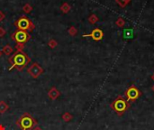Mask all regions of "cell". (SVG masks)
<instances>
[{
    "instance_id": "1",
    "label": "cell",
    "mask_w": 154,
    "mask_h": 130,
    "mask_svg": "<svg viewBox=\"0 0 154 130\" xmlns=\"http://www.w3.org/2000/svg\"><path fill=\"white\" fill-rule=\"evenodd\" d=\"M9 61L12 64L10 70H12L13 68H16L19 72H21L29 64L31 59L23 51H16L15 54H13V56L9 58Z\"/></svg>"
},
{
    "instance_id": "2",
    "label": "cell",
    "mask_w": 154,
    "mask_h": 130,
    "mask_svg": "<svg viewBox=\"0 0 154 130\" xmlns=\"http://www.w3.org/2000/svg\"><path fill=\"white\" fill-rule=\"evenodd\" d=\"M130 107H131V103L122 96H118L110 104V108L119 117H122L124 115L128 110V109H130Z\"/></svg>"
},
{
    "instance_id": "3",
    "label": "cell",
    "mask_w": 154,
    "mask_h": 130,
    "mask_svg": "<svg viewBox=\"0 0 154 130\" xmlns=\"http://www.w3.org/2000/svg\"><path fill=\"white\" fill-rule=\"evenodd\" d=\"M16 125L22 130H33L37 126V121L29 113H23L16 121Z\"/></svg>"
},
{
    "instance_id": "4",
    "label": "cell",
    "mask_w": 154,
    "mask_h": 130,
    "mask_svg": "<svg viewBox=\"0 0 154 130\" xmlns=\"http://www.w3.org/2000/svg\"><path fill=\"white\" fill-rule=\"evenodd\" d=\"M30 35L25 31H22V30H17L12 35V40L15 41L17 45H16V49L17 51H23V48L25 44V43H27L30 39Z\"/></svg>"
},
{
    "instance_id": "5",
    "label": "cell",
    "mask_w": 154,
    "mask_h": 130,
    "mask_svg": "<svg viewBox=\"0 0 154 130\" xmlns=\"http://www.w3.org/2000/svg\"><path fill=\"white\" fill-rule=\"evenodd\" d=\"M125 99L130 103L134 102L142 96V91L134 85H132L125 91Z\"/></svg>"
},
{
    "instance_id": "6",
    "label": "cell",
    "mask_w": 154,
    "mask_h": 130,
    "mask_svg": "<svg viewBox=\"0 0 154 130\" xmlns=\"http://www.w3.org/2000/svg\"><path fill=\"white\" fill-rule=\"evenodd\" d=\"M15 25L17 26L18 30H22V31H25V32H32L34 29V25L33 24L32 21L27 19L26 17H22L19 20H17V22L15 23Z\"/></svg>"
},
{
    "instance_id": "7",
    "label": "cell",
    "mask_w": 154,
    "mask_h": 130,
    "mask_svg": "<svg viewBox=\"0 0 154 130\" xmlns=\"http://www.w3.org/2000/svg\"><path fill=\"white\" fill-rule=\"evenodd\" d=\"M28 73L32 76L34 79H37L41 74H43V69L40 66L38 63H34L28 68L27 70Z\"/></svg>"
},
{
    "instance_id": "8",
    "label": "cell",
    "mask_w": 154,
    "mask_h": 130,
    "mask_svg": "<svg viewBox=\"0 0 154 130\" xmlns=\"http://www.w3.org/2000/svg\"><path fill=\"white\" fill-rule=\"evenodd\" d=\"M83 37H91L94 41H101L104 36V32L101 29L96 28L88 35H83Z\"/></svg>"
},
{
    "instance_id": "9",
    "label": "cell",
    "mask_w": 154,
    "mask_h": 130,
    "mask_svg": "<svg viewBox=\"0 0 154 130\" xmlns=\"http://www.w3.org/2000/svg\"><path fill=\"white\" fill-rule=\"evenodd\" d=\"M59 95H60V92L55 88V87H52L50 90H49V92H48V96H49V98L51 100H55L57 98H59Z\"/></svg>"
},
{
    "instance_id": "10",
    "label": "cell",
    "mask_w": 154,
    "mask_h": 130,
    "mask_svg": "<svg viewBox=\"0 0 154 130\" xmlns=\"http://www.w3.org/2000/svg\"><path fill=\"white\" fill-rule=\"evenodd\" d=\"M8 105L5 101H0V114H4L8 109Z\"/></svg>"
},
{
    "instance_id": "11",
    "label": "cell",
    "mask_w": 154,
    "mask_h": 130,
    "mask_svg": "<svg viewBox=\"0 0 154 130\" xmlns=\"http://www.w3.org/2000/svg\"><path fill=\"white\" fill-rule=\"evenodd\" d=\"M2 52L6 54V55H10L13 52H14V49L10 46V45H5L2 49Z\"/></svg>"
},
{
    "instance_id": "12",
    "label": "cell",
    "mask_w": 154,
    "mask_h": 130,
    "mask_svg": "<svg viewBox=\"0 0 154 130\" xmlns=\"http://www.w3.org/2000/svg\"><path fill=\"white\" fill-rule=\"evenodd\" d=\"M130 1L131 0H115V2H116V4L119 6V7H125L129 3H130Z\"/></svg>"
},
{
    "instance_id": "13",
    "label": "cell",
    "mask_w": 154,
    "mask_h": 130,
    "mask_svg": "<svg viewBox=\"0 0 154 130\" xmlns=\"http://www.w3.org/2000/svg\"><path fill=\"white\" fill-rule=\"evenodd\" d=\"M115 24L118 26V27H120V28H122L125 25V20L124 19V18H122V17H119V18H117V20H116V22H115Z\"/></svg>"
},
{
    "instance_id": "14",
    "label": "cell",
    "mask_w": 154,
    "mask_h": 130,
    "mask_svg": "<svg viewBox=\"0 0 154 130\" xmlns=\"http://www.w3.org/2000/svg\"><path fill=\"white\" fill-rule=\"evenodd\" d=\"M60 9H61V11H62L63 13L67 14L70 10V6L68 3H64V4H62V6L60 7Z\"/></svg>"
},
{
    "instance_id": "15",
    "label": "cell",
    "mask_w": 154,
    "mask_h": 130,
    "mask_svg": "<svg viewBox=\"0 0 154 130\" xmlns=\"http://www.w3.org/2000/svg\"><path fill=\"white\" fill-rule=\"evenodd\" d=\"M72 118H73V116H72L70 113H69V112H66V113H64V114L62 115V119H63L65 122H70Z\"/></svg>"
},
{
    "instance_id": "16",
    "label": "cell",
    "mask_w": 154,
    "mask_h": 130,
    "mask_svg": "<svg viewBox=\"0 0 154 130\" xmlns=\"http://www.w3.org/2000/svg\"><path fill=\"white\" fill-rule=\"evenodd\" d=\"M98 21V17L96 15H94V14L91 15V16L88 17V22H89L91 24H95Z\"/></svg>"
},
{
    "instance_id": "17",
    "label": "cell",
    "mask_w": 154,
    "mask_h": 130,
    "mask_svg": "<svg viewBox=\"0 0 154 130\" xmlns=\"http://www.w3.org/2000/svg\"><path fill=\"white\" fill-rule=\"evenodd\" d=\"M77 34H78V30H77L74 26H71V27L69 29V35H70L75 36Z\"/></svg>"
},
{
    "instance_id": "18",
    "label": "cell",
    "mask_w": 154,
    "mask_h": 130,
    "mask_svg": "<svg viewBox=\"0 0 154 130\" xmlns=\"http://www.w3.org/2000/svg\"><path fill=\"white\" fill-rule=\"evenodd\" d=\"M23 10L26 13V14H29L31 11H32L33 10V7H31L29 4H26V5H24V7H23Z\"/></svg>"
},
{
    "instance_id": "19",
    "label": "cell",
    "mask_w": 154,
    "mask_h": 130,
    "mask_svg": "<svg viewBox=\"0 0 154 130\" xmlns=\"http://www.w3.org/2000/svg\"><path fill=\"white\" fill-rule=\"evenodd\" d=\"M49 46L51 47V48H55L57 45H58V43L55 41V40H53V39H51V40H50L49 41Z\"/></svg>"
},
{
    "instance_id": "20",
    "label": "cell",
    "mask_w": 154,
    "mask_h": 130,
    "mask_svg": "<svg viewBox=\"0 0 154 130\" xmlns=\"http://www.w3.org/2000/svg\"><path fill=\"white\" fill-rule=\"evenodd\" d=\"M6 35V30L3 27H0V37H3Z\"/></svg>"
},
{
    "instance_id": "21",
    "label": "cell",
    "mask_w": 154,
    "mask_h": 130,
    "mask_svg": "<svg viewBox=\"0 0 154 130\" xmlns=\"http://www.w3.org/2000/svg\"><path fill=\"white\" fill-rule=\"evenodd\" d=\"M4 19H5V15L2 11H0V22L3 21Z\"/></svg>"
},
{
    "instance_id": "22",
    "label": "cell",
    "mask_w": 154,
    "mask_h": 130,
    "mask_svg": "<svg viewBox=\"0 0 154 130\" xmlns=\"http://www.w3.org/2000/svg\"><path fill=\"white\" fill-rule=\"evenodd\" d=\"M33 130H42V128H41L40 126H35V127H34Z\"/></svg>"
},
{
    "instance_id": "23",
    "label": "cell",
    "mask_w": 154,
    "mask_h": 130,
    "mask_svg": "<svg viewBox=\"0 0 154 130\" xmlns=\"http://www.w3.org/2000/svg\"><path fill=\"white\" fill-rule=\"evenodd\" d=\"M0 130H5V127L3 125H0Z\"/></svg>"
},
{
    "instance_id": "24",
    "label": "cell",
    "mask_w": 154,
    "mask_h": 130,
    "mask_svg": "<svg viewBox=\"0 0 154 130\" xmlns=\"http://www.w3.org/2000/svg\"><path fill=\"white\" fill-rule=\"evenodd\" d=\"M151 80H152V81H154V73H153V74L151 75Z\"/></svg>"
},
{
    "instance_id": "25",
    "label": "cell",
    "mask_w": 154,
    "mask_h": 130,
    "mask_svg": "<svg viewBox=\"0 0 154 130\" xmlns=\"http://www.w3.org/2000/svg\"><path fill=\"white\" fill-rule=\"evenodd\" d=\"M151 89H152V91H153V92H154V85H153V86H152V87H151Z\"/></svg>"
},
{
    "instance_id": "26",
    "label": "cell",
    "mask_w": 154,
    "mask_h": 130,
    "mask_svg": "<svg viewBox=\"0 0 154 130\" xmlns=\"http://www.w3.org/2000/svg\"><path fill=\"white\" fill-rule=\"evenodd\" d=\"M1 55H2V51H0V57H1Z\"/></svg>"
}]
</instances>
